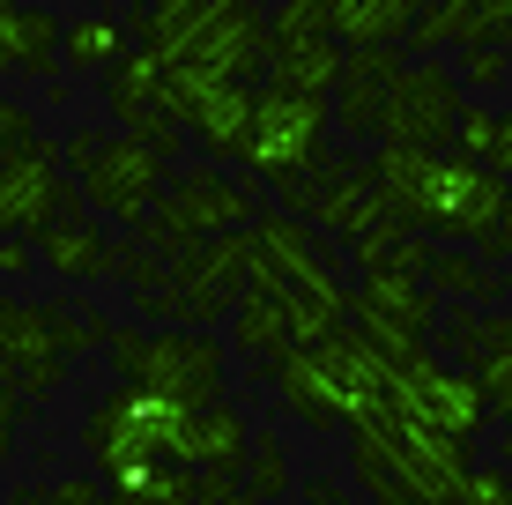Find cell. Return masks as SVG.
Wrapping results in <instances>:
<instances>
[{"label": "cell", "mask_w": 512, "mask_h": 505, "mask_svg": "<svg viewBox=\"0 0 512 505\" xmlns=\"http://www.w3.org/2000/svg\"><path fill=\"white\" fill-rule=\"evenodd\" d=\"M253 216H260V194L238 179V171L186 164V171H171L164 194L134 216V231H141V246H149V253L171 260V253L201 246V238H216V231H245Z\"/></svg>", "instance_id": "277c9868"}, {"label": "cell", "mask_w": 512, "mask_h": 505, "mask_svg": "<svg viewBox=\"0 0 512 505\" xmlns=\"http://www.w3.org/2000/svg\"><path fill=\"white\" fill-rule=\"evenodd\" d=\"M268 387H275V402L290 409L297 424L342 431V402H334V387H327V372H320V357H312V350H275L268 357Z\"/></svg>", "instance_id": "44dd1931"}, {"label": "cell", "mask_w": 512, "mask_h": 505, "mask_svg": "<svg viewBox=\"0 0 512 505\" xmlns=\"http://www.w3.org/2000/svg\"><path fill=\"white\" fill-rule=\"evenodd\" d=\"M453 82H461V97H490L498 82L512 75V52L505 45H453Z\"/></svg>", "instance_id": "1f68e13d"}, {"label": "cell", "mask_w": 512, "mask_h": 505, "mask_svg": "<svg viewBox=\"0 0 512 505\" xmlns=\"http://www.w3.org/2000/svg\"><path fill=\"white\" fill-rule=\"evenodd\" d=\"M357 431L364 446H379V461L401 476V491H409L416 505H453V491H461V476H468V439H446V431H431L423 416H409V409H394L379 394L372 409L357 416Z\"/></svg>", "instance_id": "ba28073f"}, {"label": "cell", "mask_w": 512, "mask_h": 505, "mask_svg": "<svg viewBox=\"0 0 512 505\" xmlns=\"http://www.w3.org/2000/svg\"><path fill=\"white\" fill-rule=\"evenodd\" d=\"M60 164L75 171V201L112 216V223H134L171 179V164L149 156L134 134H104V142L97 134H75V142H60Z\"/></svg>", "instance_id": "30bf717a"}, {"label": "cell", "mask_w": 512, "mask_h": 505, "mask_svg": "<svg viewBox=\"0 0 512 505\" xmlns=\"http://www.w3.org/2000/svg\"><path fill=\"white\" fill-rule=\"evenodd\" d=\"M297 8H312V15H320V23H327V8H334V0H297Z\"/></svg>", "instance_id": "60d3db41"}, {"label": "cell", "mask_w": 512, "mask_h": 505, "mask_svg": "<svg viewBox=\"0 0 512 505\" xmlns=\"http://www.w3.org/2000/svg\"><path fill=\"white\" fill-rule=\"evenodd\" d=\"M379 97H386V82L334 75V112H327V127H342L349 142H379Z\"/></svg>", "instance_id": "f546056e"}, {"label": "cell", "mask_w": 512, "mask_h": 505, "mask_svg": "<svg viewBox=\"0 0 512 505\" xmlns=\"http://www.w3.org/2000/svg\"><path fill=\"white\" fill-rule=\"evenodd\" d=\"M238 491H245V505H275L282 491H290V454H282V439L253 431V446H245V468H238Z\"/></svg>", "instance_id": "4dcf8cb0"}, {"label": "cell", "mask_w": 512, "mask_h": 505, "mask_svg": "<svg viewBox=\"0 0 512 505\" xmlns=\"http://www.w3.org/2000/svg\"><path fill=\"white\" fill-rule=\"evenodd\" d=\"M416 0H334L327 8V38L334 45H401Z\"/></svg>", "instance_id": "4316f807"}, {"label": "cell", "mask_w": 512, "mask_h": 505, "mask_svg": "<svg viewBox=\"0 0 512 505\" xmlns=\"http://www.w3.org/2000/svg\"><path fill=\"white\" fill-rule=\"evenodd\" d=\"M386 402L409 409V416H423V424L446 431V439H468V446L490 431V402H483V387H475L468 372H453L446 357H431V350L386 364Z\"/></svg>", "instance_id": "8fae6325"}, {"label": "cell", "mask_w": 512, "mask_h": 505, "mask_svg": "<svg viewBox=\"0 0 512 505\" xmlns=\"http://www.w3.org/2000/svg\"><path fill=\"white\" fill-rule=\"evenodd\" d=\"M23 416H30V394H15L8 379H0V461L15 454V439H23Z\"/></svg>", "instance_id": "d590c367"}, {"label": "cell", "mask_w": 512, "mask_h": 505, "mask_svg": "<svg viewBox=\"0 0 512 505\" xmlns=\"http://www.w3.org/2000/svg\"><path fill=\"white\" fill-rule=\"evenodd\" d=\"M245 290H253V246H245V231H216V238H201V246L171 253L164 283L134 290V312H149V320H164V327H208V320H223Z\"/></svg>", "instance_id": "5b68a950"}, {"label": "cell", "mask_w": 512, "mask_h": 505, "mask_svg": "<svg viewBox=\"0 0 512 505\" xmlns=\"http://www.w3.org/2000/svg\"><path fill=\"white\" fill-rule=\"evenodd\" d=\"M112 505H193V468L179 461H149V468H127V476L104 483Z\"/></svg>", "instance_id": "f1b7e54d"}, {"label": "cell", "mask_w": 512, "mask_h": 505, "mask_svg": "<svg viewBox=\"0 0 512 505\" xmlns=\"http://www.w3.org/2000/svg\"><path fill=\"white\" fill-rule=\"evenodd\" d=\"M104 104H112V119H119V127H127L149 156H164V164L179 156L186 134H179V119H171V90H164V60H156V52L134 45L127 60L112 67V82H104Z\"/></svg>", "instance_id": "9a60e30c"}, {"label": "cell", "mask_w": 512, "mask_h": 505, "mask_svg": "<svg viewBox=\"0 0 512 505\" xmlns=\"http://www.w3.org/2000/svg\"><path fill=\"white\" fill-rule=\"evenodd\" d=\"M67 208H82V201L60 164V142H23L0 156V238H30Z\"/></svg>", "instance_id": "5bb4252c"}, {"label": "cell", "mask_w": 512, "mask_h": 505, "mask_svg": "<svg viewBox=\"0 0 512 505\" xmlns=\"http://www.w3.org/2000/svg\"><path fill=\"white\" fill-rule=\"evenodd\" d=\"M231 342H238V357H260L268 364L275 350H290V335H282V298L275 290H245V298L231 305Z\"/></svg>", "instance_id": "83f0119b"}, {"label": "cell", "mask_w": 512, "mask_h": 505, "mask_svg": "<svg viewBox=\"0 0 512 505\" xmlns=\"http://www.w3.org/2000/svg\"><path fill=\"white\" fill-rule=\"evenodd\" d=\"M453 505H512V468L468 461V476H461V491H453Z\"/></svg>", "instance_id": "836d02e7"}, {"label": "cell", "mask_w": 512, "mask_h": 505, "mask_svg": "<svg viewBox=\"0 0 512 505\" xmlns=\"http://www.w3.org/2000/svg\"><path fill=\"white\" fill-rule=\"evenodd\" d=\"M379 179V194L394 201V216L409 223L416 238H438V246H475L490 223L512 208L505 179L453 149H401L379 142V156H364Z\"/></svg>", "instance_id": "6da1fadb"}, {"label": "cell", "mask_w": 512, "mask_h": 505, "mask_svg": "<svg viewBox=\"0 0 512 505\" xmlns=\"http://www.w3.org/2000/svg\"><path fill=\"white\" fill-rule=\"evenodd\" d=\"M245 246H253V283H260V290L305 283L312 268H327L320 231H312L305 216H282V208H268V216L245 223Z\"/></svg>", "instance_id": "d6986e66"}, {"label": "cell", "mask_w": 512, "mask_h": 505, "mask_svg": "<svg viewBox=\"0 0 512 505\" xmlns=\"http://www.w3.org/2000/svg\"><path fill=\"white\" fill-rule=\"evenodd\" d=\"M8 67H23V75H52L60 67V15L52 8L0 0V75Z\"/></svg>", "instance_id": "7402d4cb"}, {"label": "cell", "mask_w": 512, "mask_h": 505, "mask_svg": "<svg viewBox=\"0 0 512 505\" xmlns=\"http://www.w3.org/2000/svg\"><path fill=\"white\" fill-rule=\"evenodd\" d=\"M327 156V97H305V90H253V119H245V142H238V164L253 171L260 186H290L305 179L312 164Z\"/></svg>", "instance_id": "9c48e42d"}, {"label": "cell", "mask_w": 512, "mask_h": 505, "mask_svg": "<svg viewBox=\"0 0 512 505\" xmlns=\"http://www.w3.org/2000/svg\"><path fill=\"white\" fill-rule=\"evenodd\" d=\"M104 327L97 320H75L67 305H15L0 290V379L30 402H45L52 387L67 379V364L82 350H97Z\"/></svg>", "instance_id": "52a82bcc"}, {"label": "cell", "mask_w": 512, "mask_h": 505, "mask_svg": "<svg viewBox=\"0 0 512 505\" xmlns=\"http://www.w3.org/2000/svg\"><path fill=\"white\" fill-rule=\"evenodd\" d=\"M305 498H312V505H342V491H334V476H312V483H305Z\"/></svg>", "instance_id": "ab89813d"}, {"label": "cell", "mask_w": 512, "mask_h": 505, "mask_svg": "<svg viewBox=\"0 0 512 505\" xmlns=\"http://www.w3.org/2000/svg\"><path fill=\"white\" fill-rule=\"evenodd\" d=\"M268 67L282 90H305V97H327L334 75H342V45L327 38V23L297 0H282L275 23H268Z\"/></svg>", "instance_id": "e0dca14e"}, {"label": "cell", "mask_w": 512, "mask_h": 505, "mask_svg": "<svg viewBox=\"0 0 512 505\" xmlns=\"http://www.w3.org/2000/svg\"><path fill=\"white\" fill-rule=\"evenodd\" d=\"M349 468H357V483L372 491V505H416L409 491H401V476H394V468L379 461V446H364L357 431H349Z\"/></svg>", "instance_id": "d6a6232c"}, {"label": "cell", "mask_w": 512, "mask_h": 505, "mask_svg": "<svg viewBox=\"0 0 512 505\" xmlns=\"http://www.w3.org/2000/svg\"><path fill=\"white\" fill-rule=\"evenodd\" d=\"M423 290L431 298H453V305H505V268H490V260L475 253H453V246H431L423 253Z\"/></svg>", "instance_id": "cb8c5ba5"}, {"label": "cell", "mask_w": 512, "mask_h": 505, "mask_svg": "<svg viewBox=\"0 0 512 505\" xmlns=\"http://www.w3.org/2000/svg\"><path fill=\"white\" fill-rule=\"evenodd\" d=\"M30 253H38V268L60 275V283H104V275L119 268V246L97 231L90 208H67L45 231H30Z\"/></svg>", "instance_id": "ac0fdd59"}, {"label": "cell", "mask_w": 512, "mask_h": 505, "mask_svg": "<svg viewBox=\"0 0 512 505\" xmlns=\"http://www.w3.org/2000/svg\"><path fill=\"white\" fill-rule=\"evenodd\" d=\"M171 90V119H179V134L208 149V164H223V156H238L245 142V119H253V82H201V75H164Z\"/></svg>", "instance_id": "2e32d148"}, {"label": "cell", "mask_w": 512, "mask_h": 505, "mask_svg": "<svg viewBox=\"0 0 512 505\" xmlns=\"http://www.w3.org/2000/svg\"><path fill=\"white\" fill-rule=\"evenodd\" d=\"M38 505H112V491H104L97 476H75V483H52Z\"/></svg>", "instance_id": "8d00e7d4"}, {"label": "cell", "mask_w": 512, "mask_h": 505, "mask_svg": "<svg viewBox=\"0 0 512 505\" xmlns=\"http://www.w3.org/2000/svg\"><path fill=\"white\" fill-rule=\"evenodd\" d=\"M127 52H134L127 15H75V23H60V67L67 75H112Z\"/></svg>", "instance_id": "603a6c76"}, {"label": "cell", "mask_w": 512, "mask_h": 505, "mask_svg": "<svg viewBox=\"0 0 512 505\" xmlns=\"http://www.w3.org/2000/svg\"><path fill=\"white\" fill-rule=\"evenodd\" d=\"M104 350H112L119 387H141L179 409L223 402V342L201 327H119V335H104Z\"/></svg>", "instance_id": "3957f363"}, {"label": "cell", "mask_w": 512, "mask_h": 505, "mask_svg": "<svg viewBox=\"0 0 512 505\" xmlns=\"http://www.w3.org/2000/svg\"><path fill=\"white\" fill-rule=\"evenodd\" d=\"M38 268V253H30V238H0V290L23 283V275Z\"/></svg>", "instance_id": "74e56055"}, {"label": "cell", "mask_w": 512, "mask_h": 505, "mask_svg": "<svg viewBox=\"0 0 512 505\" xmlns=\"http://www.w3.org/2000/svg\"><path fill=\"white\" fill-rule=\"evenodd\" d=\"M453 119H461V82L438 60H401V75L379 97V142L401 149H446Z\"/></svg>", "instance_id": "4fadbf2b"}, {"label": "cell", "mask_w": 512, "mask_h": 505, "mask_svg": "<svg viewBox=\"0 0 512 505\" xmlns=\"http://www.w3.org/2000/svg\"><path fill=\"white\" fill-rule=\"evenodd\" d=\"M134 38L164 60V75L253 82L268 67V8L260 0H149L134 8Z\"/></svg>", "instance_id": "7a4b0ae2"}, {"label": "cell", "mask_w": 512, "mask_h": 505, "mask_svg": "<svg viewBox=\"0 0 512 505\" xmlns=\"http://www.w3.org/2000/svg\"><path fill=\"white\" fill-rule=\"evenodd\" d=\"M245 446H253V424L231 409V402H208L193 409V431H186V468H223L238 476L245 468Z\"/></svg>", "instance_id": "d4e9b609"}, {"label": "cell", "mask_w": 512, "mask_h": 505, "mask_svg": "<svg viewBox=\"0 0 512 505\" xmlns=\"http://www.w3.org/2000/svg\"><path fill=\"white\" fill-rule=\"evenodd\" d=\"M193 505H245V491L223 468H193Z\"/></svg>", "instance_id": "e575fe53"}, {"label": "cell", "mask_w": 512, "mask_h": 505, "mask_svg": "<svg viewBox=\"0 0 512 505\" xmlns=\"http://www.w3.org/2000/svg\"><path fill=\"white\" fill-rule=\"evenodd\" d=\"M312 357H320V372H327L334 402H342V431H349V424H357V416H364V409H372L379 394H386V357H379L372 342L357 335V327L327 335V342H320Z\"/></svg>", "instance_id": "ffe728a7"}, {"label": "cell", "mask_w": 512, "mask_h": 505, "mask_svg": "<svg viewBox=\"0 0 512 505\" xmlns=\"http://www.w3.org/2000/svg\"><path fill=\"white\" fill-rule=\"evenodd\" d=\"M453 156H468V164H483V171H512V119L498 112L490 97H461V119H453Z\"/></svg>", "instance_id": "484cf974"}, {"label": "cell", "mask_w": 512, "mask_h": 505, "mask_svg": "<svg viewBox=\"0 0 512 505\" xmlns=\"http://www.w3.org/2000/svg\"><path fill=\"white\" fill-rule=\"evenodd\" d=\"M475 8H483L490 38H512V0H475Z\"/></svg>", "instance_id": "f35d334b"}, {"label": "cell", "mask_w": 512, "mask_h": 505, "mask_svg": "<svg viewBox=\"0 0 512 505\" xmlns=\"http://www.w3.org/2000/svg\"><path fill=\"white\" fill-rule=\"evenodd\" d=\"M349 327H357L386 364H401V357L431 350L438 298L423 290V275H364V283L349 290Z\"/></svg>", "instance_id": "7c38bea8"}, {"label": "cell", "mask_w": 512, "mask_h": 505, "mask_svg": "<svg viewBox=\"0 0 512 505\" xmlns=\"http://www.w3.org/2000/svg\"><path fill=\"white\" fill-rule=\"evenodd\" d=\"M186 431H193V409L156 402V394H141V387H112L90 409V424H82V446H90L97 476L112 483V476L149 468V461H179L186 468Z\"/></svg>", "instance_id": "8992f818"}]
</instances>
